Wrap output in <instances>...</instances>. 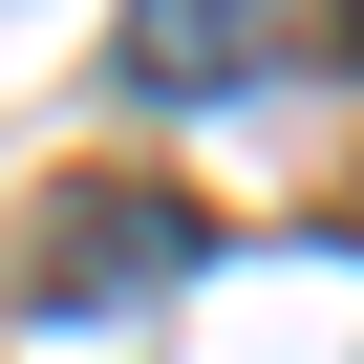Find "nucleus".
<instances>
[{"mask_svg":"<svg viewBox=\"0 0 364 364\" xmlns=\"http://www.w3.org/2000/svg\"><path fill=\"white\" fill-rule=\"evenodd\" d=\"M150 279H193V193H150V171H86V193H22V300L107 321Z\"/></svg>","mask_w":364,"mask_h":364,"instance_id":"2","label":"nucleus"},{"mask_svg":"<svg viewBox=\"0 0 364 364\" xmlns=\"http://www.w3.org/2000/svg\"><path fill=\"white\" fill-rule=\"evenodd\" d=\"M321 65H364V0H129V86L236 107V86H321Z\"/></svg>","mask_w":364,"mask_h":364,"instance_id":"1","label":"nucleus"}]
</instances>
